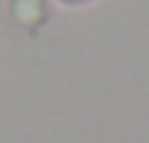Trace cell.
<instances>
[{
  "instance_id": "1",
  "label": "cell",
  "mask_w": 149,
  "mask_h": 143,
  "mask_svg": "<svg viewBox=\"0 0 149 143\" xmlns=\"http://www.w3.org/2000/svg\"><path fill=\"white\" fill-rule=\"evenodd\" d=\"M57 3H63V6H83V3H92V0H57Z\"/></svg>"
}]
</instances>
